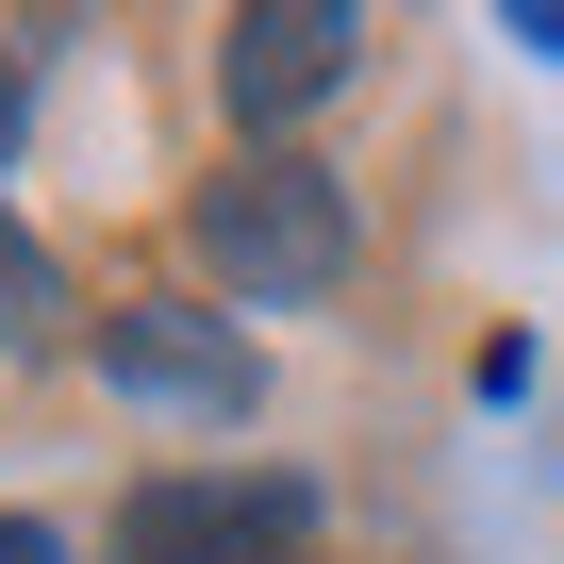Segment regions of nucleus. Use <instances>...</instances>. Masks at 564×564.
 Listing matches in <instances>:
<instances>
[{"instance_id":"obj_5","label":"nucleus","mask_w":564,"mask_h":564,"mask_svg":"<svg viewBox=\"0 0 564 564\" xmlns=\"http://www.w3.org/2000/svg\"><path fill=\"white\" fill-rule=\"evenodd\" d=\"M51 316H67V265L0 216V349H51Z\"/></svg>"},{"instance_id":"obj_8","label":"nucleus","mask_w":564,"mask_h":564,"mask_svg":"<svg viewBox=\"0 0 564 564\" xmlns=\"http://www.w3.org/2000/svg\"><path fill=\"white\" fill-rule=\"evenodd\" d=\"M0 166H18V67H0Z\"/></svg>"},{"instance_id":"obj_1","label":"nucleus","mask_w":564,"mask_h":564,"mask_svg":"<svg viewBox=\"0 0 564 564\" xmlns=\"http://www.w3.org/2000/svg\"><path fill=\"white\" fill-rule=\"evenodd\" d=\"M183 232H199V265L232 282V300H333L349 249H366V216H349V183L316 150H232L183 199Z\"/></svg>"},{"instance_id":"obj_7","label":"nucleus","mask_w":564,"mask_h":564,"mask_svg":"<svg viewBox=\"0 0 564 564\" xmlns=\"http://www.w3.org/2000/svg\"><path fill=\"white\" fill-rule=\"evenodd\" d=\"M0 564H67V547H51V531H34V514H0Z\"/></svg>"},{"instance_id":"obj_6","label":"nucleus","mask_w":564,"mask_h":564,"mask_svg":"<svg viewBox=\"0 0 564 564\" xmlns=\"http://www.w3.org/2000/svg\"><path fill=\"white\" fill-rule=\"evenodd\" d=\"M498 34H514V51H547V67H564V0H498Z\"/></svg>"},{"instance_id":"obj_4","label":"nucleus","mask_w":564,"mask_h":564,"mask_svg":"<svg viewBox=\"0 0 564 564\" xmlns=\"http://www.w3.org/2000/svg\"><path fill=\"white\" fill-rule=\"evenodd\" d=\"M349 67H366L349 0H232V34H216V100L232 117H316Z\"/></svg>"},{"instance_id":"obj_2","label":"nucleus","mask_w":564,"mask_h":564,"mask_svg":"<svg viewBox=\"0 0 564 564\" xmlns=\"http://www.w3.org/2000/svg\"><path fill=\"white\" fill-rule=\"evenodd\" d=\"M316 531V481H232V465H166L117 498V547L100 564H300Z\"/></svg>"},{"instance_id":"obj_3","label":"nucleus","mask_w":564,"mask_h":564,"mask_svg":"<svg viewBox=\"0 0 564 564\" xmlns=\"http://www.w3.org/2000/svg\"><path fill=\"white\" fill-rule=\"evenodd\" d=\"M100 382H117V399H150V415L232 432V415L265 399V349H249L232 316H199V300H117V316H100Z\"/></svg>"}]
</instances>
